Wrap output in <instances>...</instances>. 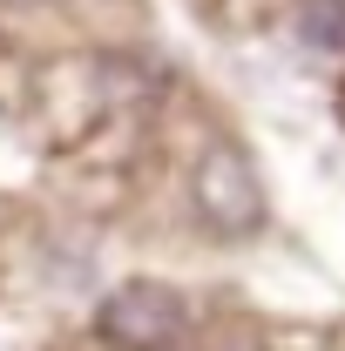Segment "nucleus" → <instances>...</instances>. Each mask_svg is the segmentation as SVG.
<instances>
[{"instance_id": "f257e3e1", "label": "nucleus", "mask_w": 345, "mask_h": 351, "mask_svg": "<svg viewBox=\"0 0 345 351\" xmlns=\"http://www.w3.org/2000/svg\"><path fill=\"white\" fill-rule=\"evenodd\" d=\"M102 331L129 351H170L190 331V304L176 298L170 284H122L102 304Z\"/></svg>"}, {"instance_id": "f03ea898", "label": "nucleus", "mask_w": 345, "mask_h": 351, "mask_svg": "<svg viewBox=\"0 0 345 351\" xmlns=\"http://www.w3.org/2000/svg\"><path fill=\"white\" fill-rule=\"evenodd\" d=\"M197 196H203V217H210L216 230H251V223H258V182L244 169V156H230V149L203 162Z\"/></svg>"}]
</instances>
